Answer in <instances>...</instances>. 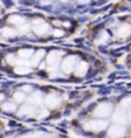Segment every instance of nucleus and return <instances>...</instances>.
<instances>
[{"instance_id": "nucleus-1", "label": "nucleus", "mask_w": 131, "mask_h": 138, "mask_svg": "<svg viewBox=\"0 0 131 138\" xmlns=\"http://www.w3.org/2000/svg\"><path fill=\"white\" fill-rule=\"evenodd\" d=\"M35 23H36V26H35V31L37 32V35H45L47 31H48V26L43 22V20H35Z\"/></svg>"}, {"instance_id": "nucleus-2", "label": "nucleus", "mask_w": 131, "mask_h": 138, "mask_svg": "<svg viewBox=\"0 0 131 138\" xmlns=\"http://www.w3.org/2000/svg\"><path fill=\"white\" fill-rule=\"evenodd\" d=\"M74 60H75V58L71 56V58H69V59H66V60L64 61L62 68H64L65 72H71L73 70V68H74Z\"/></svg>"}, {"instance_id": "nucleus-3", "label": "nucleus", "mask_w": 131, "mask_h": 138, "mask_svg": "<svg viewBox=\"0 0 131 138\" xmlns=\"http://www.w3.org/2000/svg\"><path fill=\"white\" fill-rule=\"evenodd\" d=\"M9 22L13 23V24H17V26H22L24 23V18L22 17H18V15H12L9 18Z\"/></svg>"}, {"instance_id": "nucleus-4", "label": "nucleus", "mask_w": 131, "mask_h": 138, "mask_svg": "<svg viewBox=\"0 0 131 138\" xmlns=\"http://www.w3.org/2000/svg\"><path fill=\"white\" fill-rule=\"evenodd\" d=\"M59 56H60V52H57V51H53V52H51L50 54V56H48V64H55V63L59 60Z\"/></svg>"}, {"instance_id": "nucleus-5", "label": "nucleus", "mask_w": 131, "mask_h": 138, "mask_svg": "<svg viewBox=\"0 0 131 138\" xmlns=\"http://www.w3.org/2000/svg\"><path fill=\"white\" fill-rule=\"evenodd\" d=\"M15 31L12 29V28H3L1 29V35L5 36V37H14L15 36Z\"/></svg>"}, {"instance_id": "nucleus-6", "label": "nucleus", "mask_w": 131, "mask_h": 138, "mask_svg": "<svg viewBox=\"0 0 131 138\" xmlns=\"http://www.w3.org/2000/svg\"><path fill=\"white\" fill-rule=\"evenodd\" d=\"M18 55H19L20 58H24V59H26V58H31L32 55H33V51L29 50V49H28V50H27V49H26V50H20Z\"/></svg>"}, {"instance_id": "nucleus-7", "label": "nucleus", "mask_w": 131, "mask_h": 138, "mask_svg": "<svg viewBox=\"0 0 131 138\" xmlns=\"http://www.w3.org/2000/svg\"><path fill=\"white\" fill-rule=\"evenodd\" d=\"M130 27L129 26H122L121 28H120V31H118V35L120 36H122V37H125V36H127L129 33H130Z\"/></svg>"}, {"instance_id": "nucleus-8", "label": "nucleus", "mask_w": 131, "mask_h": 138, "mask_svg": "<svg viewBox=\"0 0 131 138\" xmlns=\"http://www.w3.org/2000/svg\"><path fill=\"white\" fill-rule=\"evenodd\" d=\"M85 69H87V64H85V63H82V64L78 67V74L80 73V76H84Z\"/></svg>"}, {"instance_id": "nucleus-9", "label": "nucleus", "mask_w": 131, "mask_h": 138, "mask_svg": "<svg viewBox=\"0 0 131 138\" xmlns=\"http://www.w3.org/2000/svg\"><path fill=\"white\" fill-rule=\"evenodd\" d=\"M43 56V50H40L38 52H37V54H36V56H35V60H33V65H36V63L41 59Z\"/></svg>"}, {"instance_id": "nucleus-10", "label": "nucleus", "mask_w": 131, "mask_h": 138, "mask_svg": "<svg viewBox=\"0 0 131 138\" xmlns=\"http://www.w3.org/2000/svg\"><path fill=\"white\" fill-rule=\"evenodd\" d=\"M28 72H29V68H20V67L15 68V73H19V74L20 73H28Z\"/></svg>"}, {"instance_id": "nucleus-11", "label": "nucleus", "mask_w": 131, "mask_h": 138, "mask_svg": "<svg viewBox=\"0 0 131 138\" xmlns=\"http://www.w3.org/2000/svg\"><path fill=\"white\" fill-rule=\"evenodd\" d=\"M15 100H18V101H22V100H24V96H22V93H15Z\"/></svg>"}, {"instance_id": "nucleus-12", "label": "nucleus", "mask_w": 131, "mask_h": 138, "mask_svg": "<svg viewBox=\"0 0 131 138\" xmlns=\"http://www.w3.org/2000/svg\"><path fill=\"white\" fill-rule=\"evenodd\" d=\"M53 35H55V36H62L64 32H62V31H60V29H55V31H53Z\"/></svg>"}, {"instance_id": "nucleus-13", "label": "nucleus", "mask_w": 131, "mask_h": 138, "mask_svg": "<svg viewBox=\"0 0 131 138\" xmlns=\"http://www.w3.org/2000/svg\"><path fill=\"white\" fill-rule=\"evenodd\" d=\"M89 0H79V3H82V4H85V3H88Z\"/></svg>"}]
</instances>
